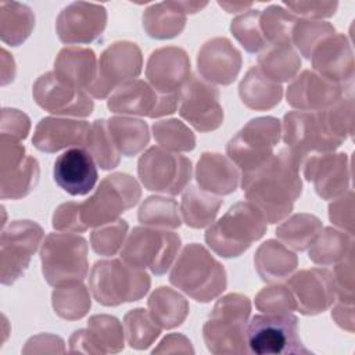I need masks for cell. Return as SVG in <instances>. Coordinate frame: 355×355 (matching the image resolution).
<instances>
[{"label": "cell", "mask_w": 355, "mask_h": 355, "mask_svg": "<svg viewBox=\"0 0 355 355\" xmlns=\"http://www.w3.org/2000/svg\"><path fill=\"white\" fill-rule=\"evenodd\" d=\"M323 229L322 222L312 214H295L283 220L276 229V237L288 248L305 251Z\"/></svg>", "instance_id": "40"}, {"label": "cell", "mask_w": 355, "mask_h": 355, "mask_svg": "<svg viewBox=\"0 0 355 355\" xmlns=\"http://www.w3.org/2000/svg\"><path fill=\"white\" fill-rule=\"evenodd\" d=\"M191 161L162 147H150L137 161V175L144 189L176 196L191 179Z\"/></svg>", "instance_id": "12"}, {"label": "cell", "mask_w": 355, "mask_h": 355, "mask_svg": "<svg viewBox=\"0 0 355 355\" xmlns=\"http://www.w3.org/2000/svg\"><path fill=\"white\" fill-rule=\"evenodd\" d=\"M331 273L336 284V301L354 304V250H351L347 257L336 263Z\"/></svg>", "instance_id": "51"}, {"label": "cell", "mask_w": 355, "mask_h": 355, "mask_svg": "<svg viewBox=\"0 0 355 355\" xmlns=\"http://www.w3.org/2000/svg\"><path fill=\"white\" fill-rule=\"evenodd\" d=\"M166 352H190L193 354L194 349L189 341V338H186L183 334H169L166 336L157 348L153 349V354H166Z\"/></svg>", "instance_id": "56"}, {"label": "cell", "mask_w": 355, "mask_h": 355, "mask_svg": "<svg viewBox=\"0 0 355 355\" xmlns=\"http://www.w3.org/2000/svg\"><path fill=\"white\" fill-rule=\"evenodd\" d=\"M137 218L141 225L159 229H178L182 225L178 202L161 196L146 198L139 208Z\"/></svg>", "instance_id": "42"}, {"label": "cell", "mask_w": 355, "mask_h": 355, "mask_svg": "<svg viewBox=\"0 0 355 355\" xmlns=\"http://www.w3.org/2000/svg\"><path fill=\"white\" fill-rule=\"evenodd\" d=\"M35 26V14L22 3L0 1V37L6 44L19 46Z\"/></svg>", "instance_id": "38"}, {"label": "cell", "mask_w": 355, "mask_h": 355, "mask_svg": "<svg viewBox=\"0 0 355 355\" xmlns=\"http://www.w3.org/2000/svg\"><path fill=\"white\" fill-rule=\"evenodd\" d=\"M43 237L42 226L33 220H12L1 229L0 280L4 286L24 275Z\"/></svg>", "instance_id": "13"}, {"label": "cell", "mask_w": 355, "mask_h": 355, "mask_svg": "<svg viewBox=\"0 0 355 355\" xmlns=\"http://www.w3.org/2000/svg\"><path fill=\"white\" fill-rule=\"evenodd\" d=\"M179 115L198 132L216 130L225 116L218 87L200 76H190L180 93Z\"/></svg>", "instance_id": "18"}, {"label": "cell", "mask_w": 355, "mask_h": 355, "mask_svg": "<svg viewBox=\"0 0 355 355\" xmlns=\"http://www.w3.org/2000/svg\"><path fill=\"white\" fill-rule=\"evenodd\" d=\"M53 176L55 183L71 196H85L97 183L96 161L83 147L65 150L54 162Z\"/></svg>", "instance_id": "27"}, {"label": "cell", "mask_w": 355, "mask_h": 355, "mask_svg": "<svg viewBox=\"0 0 355 355\" xmlns=\"http://www.w3.org/2000/svg\"><path fill=\"white\" fill-rule=\"evenodd\" d=\"M223 201L219 196L204 191L197 186H187L179 207L182 220L193 229L211 226Z\"/></svg>", "instance_id": "34"}, {"label": "cell", "mask_w": 355, "mask_h": 355, "mask_svg": "<svg viewBox=\"0 0 355 355\" xmlns=\"http://www.w3.org/2000/svg\"><path fill=\"white\" fill-rule=\"evenodd\" d=\"M42 273L51 286L83 282L87 276V241L73 233H50L40 248Z\"/></svg>", "instance_id": "9"}, {"label": "cell", "mask_w": 355, "mask_h": 355, "mask_svg": "<svg viewBox=\"0 0 355 355\" xmlns=\"http://www.w3.org/2000/svg\"><path fill=\"white\" fill-rule=\"evenodd\" d=\"M123 330L130 348L147 349L161 334V326L143 308L129 311L123 318Z\"/></svg>", "instance_id": "44"}, {"label": "cell", "mask_w": 355, "mask_h": 355, "mask_svg": "<svg viewBox=\"0 0 355 355\" xmlns=\"http://www.w3.org/2000/svg\"><path fill=\"white\" fill-rule=\"evenodd\" d=\"M255 306L265 313H282L297 311L294 297L288 287L276 283L262 288L257 294Z\"/></svg>", "instance_id": "50"}, {"label": "cell", "mask_w": 355, "mask_h": 355, "mask_svg": "<svg viewBox=\"0 0 355 355\" xmlns=\"http://www.w3.org/2000/svg\"><path fill=\"white\" fill-rule=\"evenodd\" d=\"M153 135L162 148L172 153H186L196 147L194 133L179 119H162L154 122Z\"/></svg>", "instance_id": "46"}, {"label": "cell", "mask_w": 355, "mask_h": 355, "mask_svg": "<svg viewBox=\"0 0 355 355\" xmlns=\"http://www.w3.org/2000/svg\"><path fill=\"white\" fill-rule=\"evenodd\" d=\"M252 3H230V1H219V6L225 8L227 12H239L245 7H250Z\"/></svg>", "instance_id": "58"}, {"label": "cell", "mask_w": 355, "mask_h": 355, "mask_svg": "<svg viewBox=\"0 0 355 355\" xmlns=\"http://www.w3.org/2000/svg\"><path fill=\"white\" fill-rule=\"evenodd\" d=\"M298 17L282 6H270L261 11L259 26L269 44H291V32Z\"/></svg>", "instance_id": "45"}, {"label": "cell", "mask_w": 355, "mask_h": 355, "mask_svg": "<svg viewBox=\"0 0 355 355\" xmlns=\"http://www.w3.org/2000/svg\"><path fill=\"white\" fill-rule=\"evenodd\" d=\"M150 276L121 259L97 261L89 275V288L104 306H118L143 298L150 290Z\"/></svg>", "instance_id": "7"}, {"label": "cell", "mask_w": 355, "mask_h": 355, "mask_svg": "<svg viewBox=\"0 0 355 355\" xmlns=\"http://www.w3.org/2000/svg\"><path fill=\"white\" fill-rule=\"evenodd\" d=\"M146 76L148 83L161 93H182L190 79V58L176 46L157 49L148 57Z\"/></svg>", "instance_id": "24"}, {"label": "cell", "mask_w": 355, "mask_h": 355, "mask_svg": "<svg viewBox=\"0 0 355 355\" xmlns=\"http://www.w3.org/2000/svg\"><path fill=\"white\" fill-rule=\"evenodd\" d=\"M286 286L294 297L297 311L306 316L324 312L336 301L333 273L324 268L302 269L290 276Z\"/></svg>", "instance_id": "19"}, {"label": "cell", "mask_w": 355, "mask_h": 355, "mask_svg": "<svg viewBox=\"0 0 355 355\" xmlns=\"http://www.w3.org/2000/svg\"><path fill=\"white\" fill-rule=\"evenodd\" d=\"M239 96L248 108L268 111L280 103L283 86L269 79L258 67H251L239 85Z\"/></svg>", "instance_id": "33"}, {"label": "cell", "mask_w": 355, "mask_h": 355, "mask_svg": "<svg viewBox=\"0 0 355 355\" xmlns=\"http://www.w3.org/2000/svg\"><path fill=\"white\" fill-rule=\"evenodd\" d=\"M182 240L178 233L151 226H136L121 250V258L133 268L161 276L172 266Z\"/></svg>", "instance_id": "10"}, {"label": "cell", "mask_w": 355, "mask_h": 355, "mask_svg": "<svg viewBox=\"0 0 355 355\" xmlns=\"http://www.w3.org/2000/svg\"><path fill=\"white\" fill-rule=\"evenodd\" d=\"M169 282L197 302H209L227 286L226 270L201 244L190 243L179 254Z\"/></svg>", "instance_id": "3"}, {"label": "cell", "mask_w": 355, "mask_h": 355, "mask_svg": "<svg viewBox=\"0 0 355 355\" xmlns=\"http://www.w3.org/2000/svg\"><path fill=\"white\" fill-rule=\"evenodd\" d=\"M39 162L26 154L21 140L1 135L0 137V197L19 200L28 196L37 184Z\"/></svg>", "instance_id": "15"}, {"label": "cell", "mask_w": 355, "mask_h": 355, "mask_svg": "<svg viewBox=\"0 0 355 355\" xmlns=\"http://www.w3.org/2000/svg\"><path fill=\"white\" fill-rule=\"evenodd\" d=\"M143 67L141 50L132 42H115L110 44L97 61V75L87 93L98 100H104L116 87L136 79Z\"/></svg>", "instance_id": "14"}, {"label": "cell", "mask_w": 355, "mask_h": 355, "mask_svg": "<svg viewBox=\"0 0 355 355\" xmlns=\"http://www.w3.org/2000/svg\"><path fill=\"white\" fill-rule=\"evenodd\" d=\"M54 72L67 83L87 92L97 75L96 54L87 47L67 46L57 54Z\"/></svg>", "instance_id": "31"}, {"label": "cell", "mask_w": 355, "mask_h": 355, "mask_svg": "<svg viewBox=\"0 0 355 355\" xmlns=\"http://www.w3.org/2000/svg\"><path fill=\"white\" fill-rule=\"evenodd\" d=\"M54 312L65 320L82 319L90 309L89 290L82 282H69L55 286L51 294Z\"/></svg>", "instance_id": "41"}, {"label": "cell", "mask_w": 355, "mask_h": 355, "mask_svg": "<svg viewBox=\"0 0 355 355\" xmlns=\"http://www.w3.org/2000/svg\"><path fill=\"white\" fill-rule=\"evenodd\" d=\"M250 313L248 297L230 293L219 298L202 327L208 351L212 354H247L245 327Z\"/></svg>", "instance_id": "5"}, {"label": "cell", "mask_w": 355, "mask_h": 355, "mask_svg": "<svg viewBox=\"0 0 355 355\" xmlns=\"http://www.w3.org/2000/svg\"><path fill=\"white\" fill-rule=\"evenodd\" d=\"M254 265L265 283H277L291 276L298 266V258L283 243L266 240L258 247L254 255Z\"/></svg>", "instance_id": "32"}, {"label": "cell", "mask_w": 355, "mask_h": 355, "mask_svg": "<svg viewBox=\"0 0 355 355\" xmlns=\"http://www.w3.org/2000/svg\"><path fill=\"white\" fill-rule=\"evenodd\" d=\"M304 178L313 183L323 200H334L349 190L351 168L345 153H322L309 155L301 165Z\"/></svg>", "instance_id": "21"}, {"label": "cell", "mask_w": 355, "mask_h": 355, "mask_svg": "<svg viewBox=\"0 0 355 355\" xmlns=\"http://www.w3.org/2000/svg\"><path fill=\"white\" fill-rule=\"evenodd\" d=\"M240 178V169L227 157L218 153H202L196 166L198 187L215 196L234 193Z\"/></svg>", "instance_id": "30"}, {"label": "cell", "mask_w": 355, "mask_h": 355, "mask_svg": "<svg viewBox=\"0 0 355 355\" xmlns=\"http://www.w3.org/2000/svg\"><path fill=\"white\" fill-rule=\"evenodd\" d=\"M85 147L101 169L110 171L119 165L121 154L111 139L105 119H96L90 125Z\"/></svg>", "instance_id": "43"}, {"label": "cell", "mask_w": 355, "mask_h": 355, "mask_svg": "<svg viewBox=\"0 0 355 355\" xmlns=\"http://www.w3.org/2000/svg\"><path fill=\"white\" fill-rule=\"evenodd\" d=\"M300 161L286 147L280 148L259 168L241 173L245 198L265 216L268 223L284 220L302 193Z\"/></svg>", "instance_id": "2"}, {"label": "cell", "mask_w": 355, "mask_h": 355, "mask_svg": "<svg viewBox=\"0 0 355 355\" xmlns=\"http://www.w3.org/2000/svg\"><path fill=\"white\" fill-rule=\"evenodd\" d=\"M331 318L341 329L349 333L354 331V304L337 301L331 311Z\"/></svg>", "instance_id": "57"}, {"label": "cell", "mask_w": 355, "mask_h": 355, "mask_svg": "<svg viewBox=\"0 0 355 355\" xmlns=\"http://www.w3.org/2000/svg\"><path fill=\"white\" fill-rule=\"evenodd\" d=\"M351 250H354V234L324 227L309 245L308 257L313 263L327 266L341 261Z\"/></svg>", "instance_id": "39"}, {"label": "cell", "mask_w": 355, "mask_h": 355, "mask_svg": "<svg viewBox=\"0 0 355 355\" xmlns=\"http://www.w3.org/2000/svg\"><path fill=\"white\" fill-rule=\"evenodd\" d=\"M259 10H248L230 24V32L248 53H261L268 46L259 26Z\"/></svg>", "instance_id": "48"}, {"label": "cell", "mask_w": 355, "mask_h": 355, "mask_svg": "<svg viewBox=\"0 0 355 355\" xmlns=\"http://www.w3.org/2000/svg\"><path fill=\"white\" fill-rule=\"evenodd\" d=\"M179 103L180 93H161L148 82L136 78L116 87L110 96L107 107L114 114L159 118L173 114Z\"/></svg>", "instance_id": "16"}, {"label": "cell", "mask_w": 355, "mask_h": 355, "mask_svg": "<svg viewBox=\"0 0 355 355\" xmlns=\"http://www.w3.org/2000/svg\"><path fill=\"white\" fill-rule=\"evenodd\" d=\"M248 352L258 355H305L311 351L298 333V318L291 312L261 313L247 322Z\"/></svg>", "instance_id": "8"}, {"label": "cell", "mask_w": 355, "mask_h": 355, "mask_svg": "<svg viewBox=\"0 0 355 355\" xmlns=\"http://www.w3.org/2000/svg\"><path fill=\"white\" fill-rule=\"evenodd\" d=\"M313 71L327 80L344 87H352L354 55L351 42L344 33L324 37L311 53Z\"/></svg>", "instance_id": "23"}, {"label": "cell", "mask_w": 355, "mask_h": 355, "mask_svg": "<svg viewBox=\"0 0 355 355\" xmlns=\"http://www.w3.org/2000/svg\"><path fill=\"white\" fill-rule=\"evenodd\" d=\"M90 125L86 121L46 116L35 128L32 144L43 153L83 147Z\"/></svg>", "instance_id": "28"}, {"label": "cell", "mask_w": 355, "mask_h": 355, "mask_svg": "<svg viewBox=\"0 0 355 355\" xmlns=\"http://www.w3.org/2000/svg\"><path fill=\"white\" fill-rule=\"evenodd\" d=\"M268 229L262 212L248 200L232 205L205 232V243L222 258H234L247 251Z\"/></svg>", "instance_id": "4"}, {"label": "cell", "mask_w": 355, "mask_h": 355, "mask_svg": "<svg viewBox=\"0 0 355 355\" xmlns=\"http://www.w3.org/2000/svg\"><path fill=\"white\" fill-rule=\"evenodd\" d=\"M51 225L55 230L64 233H82L83 229L79 222L76 202L68 201L58 205L53 214Z\"/></svg>", "instance_id": "55"}, {"label": "cell", "mask_w": 355, "mask_h": 355, "mask_svg": "<svg viewBox=\"0 0 355 355\" xmlns=\"http://www.w3.org/2000/svg\"><path fill=\"white\" fill-rule=\"evenodd\" d=\"M329 218L333 225L354 234V193L347 190L329 205Z\"/></svg>", "instance_id": "52"}, {"label": "cell", "mask_w": 355, "mask_h": 355, "mask_svg": "<svg viewBox=\"0 0 355 355\" xmlns=\"http://www.w3.org/2000/svg\"><path fill=\"white\" fill-rule=\"evenodd\" d=\"M352 133V93L322 111H290L282 122V139L301 165L312 154L333 153Z\"/></svg>", "instance_id": "1"}, {"label": "cell", "mask_w": 355, "mask_h": 355, "mask_svg": "<svg viewBox=\"0 0 355 355\" xmlns=\"http://www.w3.org/2000/svg\"><path fill=\"white\" fill-rule=\"evenodd\" d=\"M36 104L55 115L89 116L93 112V100L86 90L78 89L55 75L54 71L40 75L32 87Z\"/></svg>", "instance_id": "17"}, {"label": "cell", "mask_w": 355, "mask_h": 355, "mask_svg": "<svg viewBox=\"0 0 355 355\" xmlns=\"http://www.w3.org/2000/svg\"><path fill=\"white\" fill-rule=\"evenodd\" d=\"M125 330L121 322L111 315H93L86 329L73 331L69 337V352L114 354L125 347Z\"/></svg>", "instance_id": "26"}, {"label": "cell", "mask_w": 355, "mask_h": 355, "mask_svg": "<svg viewBox=\"0 0 355 355\" xmlns=\"http://www.w3.org/2000/svg\"><path fill=\"white\" fill-rule=\"evenodd\" d=\"M126 233L128 223L123 219H118L115 222L98 226L90 234L92 248L98 255H115L123 247Z\"/></svg>", "instance_id": "49"}, {"label": "cell", "mask_w": 355, "mask_h": 355, "mask_svg": "<svg viewBox=\"0 0 355 355\" xmlns=\"http://www.w3.org/2000/svg\"><path fill=\"white\" fill-rule=\"evenodd\" d=\"M205 6V1H164L153 4L143 12V29L153 39L176 37L184 29L186 15L194 14Z\"/></svg>", "instance_id": "29"}, {"label": "cell", "mask_w": 355, "mask_h": 355, "mask_svg": "<svg viewBox=\"0 0 355 355\" xmlns=\"http://www.w3.org/2000/svg\"><path fill=\"white\" fill-rule=\"evenodd\" d=\"M241 64V53L227 37L207 40L197 54V68L201 78L215 85L233 83L239 76Z\"/></svg>", "instance_id": "25"}, {"label": "cell", "mask_w": 355, "mask_h": 355, "mask_svg": "<svg viewBox=\"0 0 355 355\" xmlns=\"http://www.w3.org/2000/svg\"><path fill=\"white\" fill-rule=\"evenodd\" d=\"M283 4L291 10V14L302 15L305 19L331 17L338 7L337 1H284Z\"/></svg>", "instance_id": "53"}, {"label": "cell", "mask_w": 355, "mask_h": 355, "mask_svg": "<svg viewBox=\"0 0 355 355\" xmlns=\"http://www.w3.org/2000/svg\"><path fill=\"white\" fill-rule=\"evenodd\" d=\"M31 129V121L26 114L14 110L4 108L1 112V135L11 136L17 140L26 139Z\"/></svg>", "instance_id": "54"}, {"label": "cell", "mask_w": 355, "mask_h": 355, "mask_svg": "<svg viewBox=\"0 0 355 355\" xmlns=\"http://www.w3.org/2000/svg\"><path fill=\"white\" fill-rule=\"evenodd\" d=\"M257 67L269 79L282 83L297 76L301 58L293 44H269L259 53Z\"/></svg>", "instance_id": "36"}, {"label": "cell", "mask_w": 355, "mask_h": 355, "mask_svg": "<svg viewBox=\"0 0 355 355\" xmlns=\"http://www.w3.org/2000/svg\"><path fill=\"white\" fill-rule=\"evenodd\" d=\"M336 33L331 24L318 19H298L291 32V44L304 55L306 60L311 58L312 50L327 36Z\"/></svg>", "instance_id": "47"}, {"label": "cell", "mask_w": 355, "mask_h": 355, "mask_svg": "<svg viewBox=\"0 0 355 355\" xmlns=\"http://www.w3.org/2000/svg\"><path fill=\"white\" fill-rule=\"evenodd\" d=\"M140 197L141 189L130 175L111 173L105 176L87 200L76 202L83 232L118 220L121 214L139 202Z\"/></svg>", "instance_id": "6"}, {"label": "cell", "mask_w": 355, "mask_h": 355, "mask_svg": "<svg viewBox=\"0 0 355 355\" xmlns=\"http://www.w3.org/2000/svg\"><path fill=\"white\" fill-rule=\"evenodd\" d=\"M352 93V87H344L327 80L313 69H305L295 76L287 87V104L300 111H322L344 96Z\"/></svg>", "instance_id": "22"}, {"label": "cell", "mask_w": 355, "mask_h": 355, "mask_svg": "<svg viewBox=\"0 0 355 355\" xmlns=\"http://www.w3.org/2000/svg\"><path fill=\"white\" fill-rule=\"evenodd\" d=\"M107 25V10L101 4L75 1L57 17L55 32L67 44H86L96 40Z\"/></svg>", "instance_id": "20"}, {"label": "cell", "mask_w": 355, "mask_h": 355, "mask_svg": "<svg viewBox=\"0 0 355 355\" xmlns=\"http://www.w3.org/2000/svg\"><path fill=\"white\" fill-rule=\"evenodd\" d=\"M148 312L161 329L180 326L189 315V302L178 291L169 287H158L147 301Z\"/></svg>", "instance_id": "37"}, {"label": "cell", "mask_w": 355, "mask_h": 355, "mask_svg": "<svg viewBox=\"0 0 355 355\" xmlns=\"http://www.w3.org/2000/svg\"><path fill=\"white\" fill-rule=\"evenodd\" d=\"M280 139L282 123L277 118H252L227 141L226 154L241 173L252 172L273 155Z\"/></svg>", "instance_id": "11"}, {"label": "cell", "mask_w": 355, "mask_h": 355, "mask_svg": "<svg viewBox=\"0 0 355 355\" xmlns=\"http://www.w3.org/2000/svg\"><path fill=\"white\" fill-rule=\"evenodd\" d=\"M108 132L121 155H137L150 141L148 126L133 116H112L107 119Z\"/></svg>", "instance_id": "35"}]
</instances>
